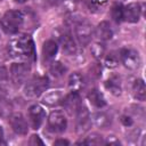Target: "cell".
<instances>
[{
	"label": "cell",
	"mask_w": 146,
	"mask_h": 146,
	"mask_svg": "<svg viewBox=\"0 0 146 146\" xmlns=\"http://www.w3.org/2000/svg\"><path fill=\"white\" fill-rule=\"evenodd\" d=\"M49 86V80L47 76L38 75L24 83V95L29 98H36L43 94Z\"/></svg>",
	"instance_id": "cell-4"
},
{
	"label": "cell",
	"mask_w": 146,
	"mask_h": 146,
	"mask_svg": "<svg viewBox=\"0 0 146 146\" xmlns=\"http://www.w3.org/2000/svg\"><path fill=\"white\" fill-rule=\"evenodd\" d=\"M91 51L96 58H100V57H103V55L105 52V47L103 46V43L97 42L91 47Z\"/></svg>",
	"instance_id": "cell-27"
},
{
	"label": "cell",
	"mask_w": 146,
	"mask_h": 146,
	"mask_svg": "<svg viewBox=\"0 0 146 146\" xmlns=\"http://www.w3.org/2000/svg\"><path fill=\"white\" fill-rule=\"evenodd\" d=\"M2 95H3V94H2V88L0 87V96H2Z\"/></svg>",
	"instance_id": "cell-36"
},
{
	"label": "cell",
	"mask_w": 146,
	"mask_h": 146,
	"mask_svg": "<svg viewBox=\"0 0 146 146\" xmlns=\"http://www.w3.org/2000/svg\"><path fill=\"white\" fill-rule=\"evenodd\" d=\"M13 114V105L11 103L5 98L3 96H0V117L8 119Z\"/></svg>",
	"instance_id": "cell-22"
},
{
	"label": "cell",
	"mask_w": 146,
	"mask_h": 146,
	"mask_svg": "<svg viewBox=\"0 0 146 146\" xmlns=\"http://www.w3.org/2000/svg\"><path fill=\"white\" fill-rule=\"evenodd\" d=\"M30 74V66L25 63H14L10 66V79L14 86L21 87L27 81Z\"/></svg>",
	"instance_id": "cell-5"
},
{
	"label": "cell",
	"mask_w": 146,
	"mask_h": 146,
	"mask_svg": "<svg viewBox=\"0 0 146 146\" xmlns=\"http://www.w3.org/2000/svg\"><path fill=\"white\" fill-rule=\"evenodd\" d=\"M70 141L68 140H65V139H57L54 141V145H68Z\"/></svg>",
	"instance_id": "cell-31"
},
{
	"label": "cell",
	"mask_w": 146,
	"mask_h": 146,
	"mask_svg": "<svg viewBox=\"0 0 146 146\" xmlns=\"http://www.w3.org/2000/svg\"><path fill=\"white\" fill-rule=\"evenodd\" d=\"M72 25L74 29V35H75L78 43L82 47L87 46L90 42L92 34H94L92 25L88 21L82 19V18L72 19Z\"/></svg>",
	"instance_id": "cell-3"
},
{
	"label": "cell",
	"mask_w": 146,
	"mask_h": 146,
	"mask_svg": "<svg viewBox=\"0 0 146 146\" xmlns=\"http://www.w3.org/2000/svg\"><path fill=\"white\" fill-rule=\"evenodd\" d=\"M79 144H83V145H100V144H105L103 140V137L98 133H91L88 137H86V139L81 140Z\"/></svg>",
	"instance_id": "cell-25"
},
{
	"label": "cell",
	"mask_w": 146,
	"mask_h": 146,
	"mask_svg": "<svg viewBox=\"0 0 146 146\" xmlns=\"http://www.w3.org/2000/svg\"><path fill=\"white\" fill-rule=\"evenodd\" d=\"M111 16L114 22L121 23L123 21V6L121 3H114L111 8Z\"/></svg>",
	"instance_id": "cell-24"
},
{
	"label": "cell",
	"mask_w": 146,
	"mask_h": 146,
	"mask_svg": "<svg viewBox=\"0 0 146 146\" xmlns=\"http://www.w3.org/2000/svg\"><path fill=\"white\" fill-rule=\"evenodd\" d=\"M66 71H67L66 66L64 64H62L60 62H52L51 65H50V67H49V72L55 78H59V76L64 75Z\"/></svg>",
	"instance_id": "cell-23"
},
{
	"label": "cell",
	"mask_w": 146,
	"mask_h": 146,
	"mask_svg": "<svg viewBox=\"0 0 146 146\" xmlns=\"http://www.w3.org/2000/svg\"><path fill=\"white\" fill-rule=\"evenodd\" d=\"M92 120H94L95 124L97 127H100V128H105V127L111 124V116L106 112H97V113H95L94 116H92Z\"/></svg>",
	"instance_id": "cell-21"
},
{
	"label": "cell",
	"mask_w": 146,
	"mask_h": 146,
	"mask_svg": "<svg viewBox=\"0 0 146 146\" xmlns=\"http://www.w3.org/2000/svg\"><path fill=\"white\" fill-rule=\"evenodd\" d=\"M63 99V94L60 90H52V91H49L47 92L43 98H42V102L48 105V106H55L57 104H59Z\"/></svg>",
	"instance_id": "cell-19"
},
{
	"label": "cell",
	"mask_w": 146,
	"mask_h": 146,
	"mask_svg": "<svg viewBox=\"0 0 146 146\" xmlns=\"http://www.w3.org/2000/svg\"><path fill=\"white\" fill-rule=\"evenodd\" d=\"M6 79H7V70L2 65H0V81L6 80Z\"/></svg>",
	"instance_id": "cell-30"
},
{
	"label": "cell",
	"mask_w": 146,
	"mask_h": 146,
	"mask_svg": "<svg viewBox=\"0 0 146 146\" xmlns=\"http://www.w3.org/2000/svg\"><path fill=\"white\" fill-rule=\"evenodd\" d=\"M120 60L129 70H138L141 63L139 52L133 48H123L119 52Z\"/></svg>",
	"instance_id": "cell-6"
},
{
	"label": "cell",
	"mask_w": 146,
	"mask_h": 146,
	"mask_svg": "<svg viewBox=\"0 0 146 146\" xmlns=\"http://www.w3.org/2000/svg\"><path fill=\"white\" fill-rule=\"evenodd\" d=\"M29 119H30L31 127L35 130L39 129L46 119V112L42 108V106L36 105V104L32 105L29 108Z\"/></svg>",
	"instance_id": "cell-11"
},
{
	"label": "cell",
	"mask_w": 146,
	"mask_h": 146,
	"mask_svg": "<svg viewBox=\"0 0 146 146\" xmlns=\"http://www.w3.org/2000/svg\"><path fill=\"white\" fill-rule=\"evenodd\" d=\"M10 51L14 55L26 58L27 60H34L36 56L35 46L32 38L25 34L13 40V42L10 43Z\"/></svg>",
	"instance_id": "cell-1"
},
{
	"label": "cell",
	"mask_w": 146,
	"mask_h": 146,
	"mask_svg": "<svg viewBox=\"0 0 146 146\" xmlns=\"http://www.w3.org/2000/svg\"><path fill=\"white\" fill-rule=\"evenodd\" d=\"M119 60H120V55L119 52H110L106 57H105V64L107 67L110 68H113V67H116L117 64H119Z\"/></svg>",
	"instance_id": "cell-26"
},
{
	"label": "cell",
	"mask_w": 146,
	"mask_h": 146,
	"mask_svg": "<svg viewBox=\"0 0 146 146\" xmlns=\"http://www.w3.org/2000/svg\"><path fill=\"white\" fill-rule=\"evenodd\" d=\"M105 87L107 90L111 91V94L115 95V96H119L121 95V91H122V87H121V81L117 76L113 75L111 76L106 82H105Z\"/></svg>",
	"instance_id": "cell-20"
},
{
	"label": "cell",
	"mask_w": 146,
	"mask_h": 146,
	"mask_svg": "<svg viewBox=\"0 0 146 146\" xmlns=\"http://www.w3.org/2000/svg\"><path fill=\"white\" fill-rule=\"evenodd\" d=\"M62 103H63L64 108H65L70 114H73V113L75 114L76 110H78L79 106L82 104V103L80 102L79 92H75V91H71V94H68L67 96L63 97Z\"/></svg>",
	"instance_id": "cell-13"
},
{
	"label": "cell",
	"mask_w": 146,
	"mask_h": 146,
	"mask_svg": "<svg viewBox=\"0 0 146 146\" xmlns=\"http://www.w3.org/2000/svg\"><path fill=\"white\" fill-rule=\"evenodd\" d=\"M111 138H112V140H110V139H108L107 141H105V144H110V145H111V144H116V145H117V144H120V141H119L117 139H115V137H113V136H112Z\"/></svg>",
	"instance_id": "cell-32"
},
{
	"label": "cell",
	"mask_w": 146,
	"mask_h": 146,
	"mask_svg": "<svg viewBox=\"0 0 146 146\" xmlns=\"http://www.w3.org/2000/svg\"><path fill=\"white\" fill-rule=\"evenodd\" d=\"M121 122H122V124H123L125 128L131 127V125L133 124V120H132V117L129 116L128 114H124V115L121 116Z\"/></svg>",
	"instance_id": "cell-28"
},
{
	"label": "cell",
	"mask_w": 146,
	"mask_h": 146,
	"mask_svg": "<svg viewBox=\"0 0 146 146\" xmlns=\"http://www.w3.org/2000/svg\"><path fill=\"white\" fill-rule=\"evenodd\" d=\"M6 144H7L6 140H5V139L1 137V135H0V145H6Z\"/></svg>",
	"instance_id": "cell-34"
},
{
	"label": "cell",
	"mask_w": 146,
	"mask_h": 146,
	"mask_svg": "<svg viewBox=\"0 0 146 146\" xmlns=\"http://www.w3.org/2000/svg\"><path fill=\"white\" fill-rule=\"evenodd\" d=\"M132 94H133V97L137 99V100H145L146 98V87H145V82L144 80L141 79H137L133 84H132Z\"/></svg>",
	"instance_id": "cell-18"
},
{
	"label": "cell",
	"mask_w": 146,
	"mask_h": 146,
	"mask_svg": "<svg viewBox=\"0 0 146 146\" xmlns=\"http://www.w3.org/2000/svg\"><path fill=\"white\" fill-rule=\"evenodd\" d=\"M59 43L62 46V49L65 54L67 55H74L78 51V46L75 43V40L72 36V33L70 31L64 30L59 35H58Z\"/></svg>",
	"instance_id": "cell-10"
},
{
	"label": "cell",
	"mask_w": 146,
	"mask_h": 146,
	"mask_svg": "<svg viewBox=\"0 0 146 146\" xmlns=\"http://www.w3.org/2000/svg\"><path fill=\"white\" fill-rule=\"evenodd\" d=\"M30 145L32 146H36V145H43V141L40 139V137L38 135H32L30 138Z\"/></svg>",
	"instance_id": "cell-29"
},
{
	"label": "cell",
	"mask_w": 146,
	"mask_h": 146,
	"mask_svg": "<svg viewBox=\"0 0 146 146\" xmlns=\"http://www.w3.org/2000/svg\"><path fill=\"white\" fill-rule=\"evenodd\" d=\"M58 51V44L56 41L54 40H47L43 43L42 47V55H43V59L47 62H50L55 58L56 54Z\"/></svg>",
	"instance_id": "cell-15"
},
{
	"label": "cell",
	"mask_w": 146,
	"mask_h": 146,
	"mask_svg": "<svg viewBox=\"0 0 146 146\" xmlns=\"http://www.w3.org/2000/svg\"><path fill=\"white\" fill-rule=\"evenodd\" d=\"M48 1H50V3L51 5H60V3H63L65 0H48Z\"/></svg>",
	"instance_id": "cell-33"
},
{
	"label": "cell",
	"mask_w": 146,
	"mask_h": 146,
	"mask_svg": "<svg viewBox=\"0 0 146 146\" xmlns=\"http://www.w3.org/2000/svg\"><path fill=\"white\" fill-rule=\"evenodd\" d=\"M75 116H76V131H78V133H84L86 131H88L90 125H91V117H90L88 108L83 104H81L79 106V108L76 110Z\"/></svg>",
	"instance_id": "cell-8"
},
{
	"label": "cell",
	"mask_w": 146,
	"mask_h": 146,
	"mask_svg": "<svg viewBox=\"0 0 146 146\" xmlns=\"http://www.w3.org/2000/svg\"><path fill=\"white\" fill-rule=\"evenodd\" d=\"M83 87H84V81L82 75L79 74L78 72L72 73L68 78V88L71 89V91L79 92Z\"/></svg>",
	"instance_id": "cell-17"
},
{
	"label": "cell",
	"mask_w": 146,
	"mask_h": 146,
	"mask_svg": "<svg viewBox=\"0 0 146 146\" xmlns=\"http://www.w3.org/2000/svg\"><path fill=\"white\" fill-rule=\"evenodd\" d=\"M141 16V6L139 2H131L123 7V21L137 23Z\"/></svg>",
	"instance_id": "cell-12"
},
{
	"label": "cell",
	"mask_w": 146,
	"mask_h": 146,
	"mask_svg": "<svg viewBox=\"0 0 146 146\" xmlns=\"http://www.w3.org/2000/svg\"><path fill=\"white\" fill-rule=\"evenodd\" d=\"M15 2H18V3H24L25 1H27V0H14Z\"/></svg>",
	"instance_id": "cell-35"
},
{
	"label": "cell",
	"mask_w": 146,
	"mask_h": 146,
	"mask_svg": "<svg viewBox=\"0 0 146 146\" xmlns=\"http://www.w3.org/2000/svg\"><path fill=\"white\" fill-rule=\"evenodd\" d=\"M88 99H89L90 104L94 105L97 108H102V107H104L106 105V100H105L104 95L98 89H96V88L91 89L88 92Z\"/></svg>",
	"instance_id": "cell-16"
},
{
	"label": "cell",
	"mask_w": 146,
	"mask_h": 146,
	"mask_svg": "<svg viewBox=\"0 0 146 146\" xmlns=\"http://www.w3.org/2000/svg\"><path fill=\"white\" fill-rule=\"evenodd\" d=\"M24 23V15L19 10H8L0 19L1 30L6 34H15Z\"/></svg>",
	"instance_id": "cell-2"
},
{
	"label": "cell",
	"mask_w": 146,
	"mask_h": 146,
	"mask_svg": "<svg viewBox=\"0 0 146 146\" xmlns=\"http://www.w3.org/2000/svg\"><path fill=\"white\" fill-rule=\"evenodd\" d=\"M8 119H9L10 127L15 133L21 135V136H24L27 133L29 124H27V121L22 113H19V112L13 113Z\"/></svg>",
	"instance_id": "cell-9"
},
{
	"label": "cell",
	"mask_w": 146,
	"mask_h": 146,
	"mask_svg": "<svg viewBox=\"0 0 146 146\" xmlns=\"http://www.w3.org/2000/svg\"><path fill=\"white\" fill-rule=\"evenodd\" d=\"M95 34H96V36L98 38V40L100 42H106V41H108V40L112 39V36H113V30H112L110 23L106 22V21H104V22H100L98 24V26L96 27Z\"/></svg>",
	"instance_id": "cell-14"
},
{
	"label": "cell",
	"mask_w": 146,
	"mask_h": 146,
	"mask_svg": "<svg viewBox=\"0 0 146 146\" xmlns=\"http://www.w3.org/2000/svg\"><path fill=\"white\" fill-rule=\"evenodd\" d=\"M48 127L49 130L56 133L64 132L67 127V120L63 112L60 111H54L48 116Z\"/></svg>",
	"instance_id": "cell-7"
},
{
	"label": "cell",
	"mask_w": 146,
	"mask_h": 146,
	"mask_svg": "<svg viewBox=\"0 0 146 146\" xmlns=\"http://www.w3.org/2000/svg\"><path fill=\"white\" fill-rule=\"evenodd\" d=\"M0 1H1V0H0Z\"/></svg>",
	"instance_id": "cell-37"
}]
</instances>
